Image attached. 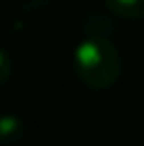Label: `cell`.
<instances>
[{"label": "cell", "instance_id": "cell-1", "mask_svg": "<svg viewBox=\"0 0 144 146\" xmlns=\"http://www.w3.org/2000/svg\"><path fill=\"white\" fill-rule=\"evenodd\" d=\"M74 70L89 89H110L121 76L119 49L104 36H85L74 49Z\"/></svg>", "mask_w": 144, "mask_h": 146}, {"label": "cell", "instance_id": "cell-2", "mask_svg": "<svg viewBox=\"0 0 144 146\" xmlns=\"http://www.w3.org/2000/svg\"><path fill=\"white\" fill-rule=\"evenodd\" d=\"M106 9L123 19H142L144 17V0H104Z\"/></svg>", "mask_w": 144, "mask_h": 146}, {"label": "cell", "instance_id": "cell-3", "mask_svg": "<svg viewBox=\"0 0 144 146\" xmlns=\"http://www.w3.org/2000/svg\"><path fill=\"white\" fill-rule=\"evenodd\" d=\"M17 129H19V121L17 119L7 117V119L0 121V135H4V138H7V135H15Z\"/></svg>", "mask_w": 144, "mask_h": 146}, {"label": "cell", "instance_id": "cell-4", "mask_svg": "<svg viewBox=\"0 0 144 146\" xmlns=\"http://www.w3.org/2000/svg\"><path fill=\"white\" fill-rule=\"evenodd\" d=\"M7 76H9V62H7V57H4V53L0 51V83Z\"/></svg>", "mask_w": 144, "mask_h": 146}]
</instances>
